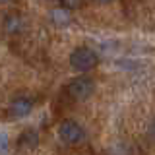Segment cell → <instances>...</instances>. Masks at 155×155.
Masks as SVG:
<instances>
[{
    "label": "cell",
    "mask_w": 155,
    "mask_h": 155,
    "mask_svg": "<svg viewBox=\"0 0 155 155\" xmlns=\"http://www.w3.org/2000/svg\"><path fill=\"white\" fill-rule=\"evenodd\" d=\"M93 89H95L93 80L87 76H80V78H74L72 81H68V85L64 87V95L70 101H85L91 97Z\"/></svg>",
    "instance_id": "cell-1"
},
{
    "label": "cell",
    "mask_w": 155,
    "mask_h": 155,
    "mask_svg": "<svg viewBox=\"0 0 155 155\" xmlns=\"http://www.w3.org/2000/svg\"><path fill=\"white\" fill-rule=\"evenodd\" d=\"M97 62H99V56L89 47H78L70 54V66L76 72H89L97 66Z\"/></svg>",
    "instance_id": "cell-2"
},
{
    "label": "cell",
    "mask_w": 155,
    "mask_h": 155,
    "mask_svg": "<svg viewBox=\"0 0 155 155\" xmlns=\"http://www.w3.org/2000/svg\"><path fill=\"white\" fill-rule=\"evenodd\" d=\"M58 138L68 145H80L85 140V130L76 120H62L58 126Z\"/></svg>",
    "instance_id": "cell-3"
},
{
    "label": "cell",
    "mask_w": 155,
    "mask_h": 155,
    "mask_svg": "<svg viewBox=\"0 0 155 155\" xmlns=\"http://www.w3.org/2000/svg\"><path fill=\"white\" fill-rule=\"evenodd\" d=\"M8 110H10V114H12L14 118H25V116L31 114V110H33V99L31 97H25V95H19L10 103Z\"/></svg>",
    "instance_id": "cell-4"
},
{
    "label": "cell",
    "mask_w": 155,
    "mask_h": 155,
    "mask_svg": "<svg viewBox=\"0 0 155 155\" xmlns=\"http://www.w3.org/2000/svg\"><path fill=\"white\" fill-rule=\"evenodd\" d=\"M4 29L10 35H19L25 29V21H23V18L19 14H8L4 18Z\"/></svg>",
    "instance_id": "cell-5"
},
{
    "label": "cell",
    "mask_w": 155,
    "mask_h": 155,
    "mask_svg": "<svg viewBox=\"0 0 155 155\" xmlns=\"http://www.w3.org/2000/svg\"><path fill=\"white\" fill-rule=\"evenodd\" d=\"M37 143H39V134L33 128L23 130L18 136V147H21V149H33V147H37Z\"/></svg>",
    "instance_id": "cell-6"
},
{
    "label": "cell",
    "mask_w": 155,
    "mask_h": 155,
    "mask_svg": "<svg viewBox=\"0 0 155 155\" xmlns=\"http://www.w3.org/2000/svg\"><path fill=\"white\" fill-rule=\"evenodd\" d=\"M51 19L52 21H56L58 25H66V23H70V12H66V10H62V8H56V10H52L51 12Z\"/></svg>",
    "instance_id": "cell-7"
},
{
    "label": "cell",
    "mask_w": 155,
    "mask_h": 155,
    "mask_svg": "<svg viewBox=\"0 0 155 155\" xmlns=\"http://www.w3.org/2000/svg\"><path fill=\"white\" fill-rule=\"evenodd\" d=\"M84 4H80V2H60L58 4V8H62V10H76V8H81Z\"/></svg>",
    "instance_id": "cell-8"
},
{
    "label": "cell",
    "mask_w": 155,
    "mask_h": 155,
    "mask_svg": "<svg viewBox=\"0 0 155 155\" xmlns=\"http://www.w3.org/2000/svg\"><path fill=\"white\" fill-rule=\"evenodd\" d=\"M8 151V136L0 132V155H4Z\"/></svg>",
    "instance_id": "cell-9"
},
{
    "label": "cell",
    "mask_w": 155,
    "mask_h": 155,
    "mask_svg": "<svg viewBox=\"0 0 155 155\" xmlns=\"http://www.w3.org/2000/svg\"><path fill=\"white\" fill-rule=\"evenodd\" d=\"M147 134H149V138L151 140H155V120L151 124H149V128H147Z\"/></svg>",
    "instance_id": "cell-10"
}]
</instances>
